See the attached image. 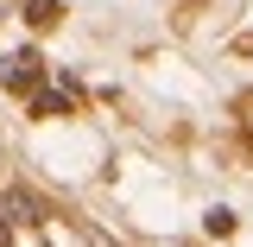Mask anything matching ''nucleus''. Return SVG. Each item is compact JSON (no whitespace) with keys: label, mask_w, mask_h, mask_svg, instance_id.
I'll return each instance as SVG.
<instances>
[{"label":"nucleus","mask_w":253,"mask_h":247,"mask_svg":"<svg viewBox=\"0 0 253 247\" xmlns=\"http://www.w3.org/2000/svg\"><path fill=\"white\" fill-rule=\"evenodd\" d=\"M0 83H6V89H32V83H38V57H32V51L6 57L0 63Z\"/></svg>","instance_id":"nucleus-1"},{"label":"nucleus","mask_w":253,"mask_h":247,"mask_svg":"<svg viewBox=\"0 0 253 247\" xmlns=\"http://www.w3.org/2000/svg\"><path fill=\"white\" fill-rule=\"evenodd\" d=\"M26 19H32V26H51V19H57V0H32Z\"/></svg>","instance_id":"nucleus-2"},{"label":"nucleus","mask_w":253,"mask_h":247,"mask_svg":"<svg viewBox=\"0 0 253 247\" xmlns=\"http://www.w3.org/2000/svg\"><path fill=\"white\" fill-rule=\"evenodd\" d=\"M6 216H19V222H32L38 209H32V197H6Z\"/></svg>","instance_id":"nucleus-3"},{"label":"nucleus","mask_w":253,"mask_h":247,"mask_svg":"<svg viewBox=\"0 0 253 247\" xmlns=\"http://www.w3.org/2000/svg\"><path fill=\"white\" fill-rule=\"evenodd\" d=\"M209 235H234V216L228 209H209Z\"/></svg>","instance_id":"nucleus-4"},{"label":"nucleus","mask_w":253,"mask_h":247,"mask_svg":"<svg viewBox=\"0 0 253 247\" xmlns=\"http://www.w3.org/2000/svg\"><path fill=\"white\" fill-rule=\"evenodd\" d=\"M6 241H13V235H6V222H0V247H6Z\"/></svg>","instance_id":"nucleus-5"}]
</instances>
